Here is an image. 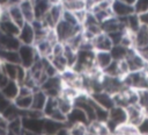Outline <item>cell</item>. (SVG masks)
Returning <instances> with one entry per match:
<instances>
[{
  "label": "cell",
  "mask_w": 148,
  "mask_h": 135,
  "mask_svg": "<svg viewBox=\"0 0 148 135\" xmlns=\"http://www.w3.org/2000/svg\"><path fill=\"white\" fill-rule=\"evenodd\" d=\"M31 1H32V5H34L36 19L43 17L52 6L50 0H31Z\"/></svg>",
  "instance_id": "obj_22"
},
{
  "label": "cell",
  "mask_w": 148,
  "mask_h": 135,
  "mask_svg": "<svg viewBox=\"0 0 148 135\" xmlns=\"http://www.w3.org/2000/svg\"><path fill=\"white\" fill-rule=\"evenodd\" d=\"M148 44V27L141 26L134 33V48L140 49Z\"/></svg>",
  "instance_id": "obj_20"
},
{
  "label": "cell",
  "mask_w": 148,
  "mask_h": 135,
  "mask_svg": "<svg viewBox=\"0 0 148 135\" xmlns=\"http://www.w3.org/2000/svg\"><path fill=\"white\" fill-rule=\"evenodd\" d=\"M18 68H20V64L1 63V70H2V72L5 73V76H6L9 80H15V81H16Z\"/></svg>",
  "instance_id": "obj_24"
},
{
  "label": "cell",
  "mask_w": 148,
  "mask_h": 135,
  "mask_svg": "<svg viewBox=\"0 0 148 135\" xmlns=\"http://www.w3.org/2000/svg\"><path fill=\"white\" fill-rule=\"evenodd\" d=\"M126 122H127V114H126V108L125 107L114 105L112 108L109 109V115H108L106 123H108V126L111 130V134L118 126H120L123 123H126Z\"/></svg>",
  "instance_id": "obj_3"
},
{
  "label": "cell",
  "mask_w": 148,
  "mask_h": 135,
  "mask_svg": "<svg viewBox=\"0 0 148 135\" xmlns=\"http://www.w3.org/2000/svg\"><path fill=\"white\" fill-rule=\"evenodd\" d=\"M133 7L135 14H142L148 10V0H135Z\"/></svg>",
  "instance_id": "obj_27"
},
{
  "label": "cell",
  "mask_w": 148,
  "mask_h": 135,
  "mask_svg": "<svg viewBox=\"0 0 148 135\" xmlns=\"http://www.w3.org/2000/svg\"><path fill=\"white\" fill-rule=\"evenodd\" d=\"M8 2H9V0H0V6L1 7H6L8 5Z\"/></svg>",
  "instance_id": "obj_33"
},
{
  "label": "cell",
  "mask_w": 148,
  "mask_h": 135,
  "mask_svg": "<svg viewBox=\"0 0 148 135\" xmlns=\"http://www.w3.org/2000/svg\"><path fill=\"white\" fill-rule=\"evenodd\" d=\"M90 95H91V98L94 99V101H95L97 105L102 106V107L105 108V109H110V108H112V107L114 106L113 97H112L111 94L104 92V91H99V92L92 93V94H90Z\"/></svg>",
  "instance_id": "obj_13"
},
{
  "label": "cell",
  "mask_w": 148,
  "mask_h": 135,
  "mask_svg": "<svg viewBox=\"0 0 148 135\" xmlns=\"http://www.w3.org/2000/svg\"><path fill=\"white\" fill-rule=\"evenodd\" d=\"M47 94L40 90V88H37L34 91V94H32V102H31V108L30 109H34V111H38V112H43L44 107H45V104L47 101Z\"/></svg>",
  "instance_id": "obj_15"
},
{
  "label": "cell",
  "mask_w": 148,
  "mask_h": 135,
  "mask_svg": "<svg viewBox=\"0 0 148 135\" xmlns=\"http://www.w3.org/2000/svg\"><path fill=\"white\" fill-rule=\"evenodd\" d=\"M145 70H146V73H147V76H148V64L146 65V68H145Z\"/></svg>",
  "instance_id": "obj_35"
},
{
  "label": "cell",
  "mask_w": 148,
  "mask_h": 135,
  "mask_svg": "<svg viewBox=\"0 0 148 135\" xmlns=\"http://www.w3.org/2000/svg\"><path fill=\"white\" fill-rule=\"evenodd\" d=\"M111 10H112V14L116 17H119V19H126L130 15L134 14L133 5H128V3H125V2L119 1V0H113L112 1Z\"/></svg>",
  "instance_id": "obj_11"
},
{
  "label": "cell",
  "mask_w": 148,
  "mask_h": 135,
  "mask_svg": "<svg viewBox=\"0 0 148 135\" xmlns=\"http://www.w3.org/2000/svg\"><path fill=\"white\" fill-rule=\"evenodd\" d=\"M6 10H7V14L9 16V19L15 23L17 24L20 28L25 23L24 21V17L22 15V12L18 7V3H15V5H8L6 7Z\"/></svg>",
  "instance_id": "obj_17"
},
{
  "label": "cell",
  "mask_w": 148,
  "mask_h": 135,
  "mask_svg": "<svg viewBox=\"0 0 148 135\" xmlns=\"http://www.w3.org/2000/svg\"><path fill=\"white\" fill-rule=\"evenodd\" d=\"M17 38H18V41L21 42V44L34 45V43H35V41H36V33H35V29H34L32 24L29 23V22H25V23L20 28Z\"/></svg>",
  "instance_id": "obj_10"
},
{
  "label": "cell",
  "mask_w": 148,
  "mask_h": 135,
  "mask_svg": "<svg viewBox=\"0 0 148 135\" xmlns=\"http://www.w3.org/2000/svg\"><path fill=\"white\" fill-rule=\"evenodd\" d=\"M12 102H13V101L8 100V99L1 93V91H0V113H3V111H5Z\"/></svg>",
  "instance_id": "obj_29"
},
{
  "label": "cell",
  "mask_w": 148,
  "mask_h": 135,
  "mask_svg": "<svg viewBox=\"0 0 148 135\" xmlns=\"http://www.w3.org/2000/svg\"><path fill=\"white\" fill-rule=\"evenodd\" d=\"M17 52H18V58H20V65L25 69H30L32 64L37 61V58L39 57L34 45L21 44Z\"/></svg>",
  "instance_id": "obj_4"
},
{
  "label": "cell",
  "mask_w": 148,
  "mask_h": 135,
  "mask_svg": "<svg viewBox=\"0 0 148 135\" xmlns=\"http://www.w3.org/2000/svg\"><path fill=\"white\" fill-rule=\"evenodd\" d=\"M125 61L128 65L130 72L133 71H139V70H143L146 68V62L143 61V58L141 57V55L139 54V51L136 49H128L127 55L125 57Z\"/></svg>",
  "instance_id": "obj_7"
},
{
  "label": "cell",
  "mask_w": 148,
  "mask_h": 135,
  "mask_svg": "<svg viewBox=\"0 0 148 135\" xmlns=\"http://www.w3.org/2000/svg\"><path fill=\"white\" fill-rule=\"evenodd\" d=\"M80 30H82L81 26L72 24V23H69V22H67V21H65L62 19L54 27V31H56V34L58 36L59 42H61V43H66L69 38H72Z\"/></svg>",
  "instance_id": "obj_2"
},
{
  "label": "cell",
  "mask_w": 148,
  "mask_h": 135,
  "mask_svg": "<svg viewBox=\"0 0 148 135\" xmlns=\"http://www.w3.org/2000/svg\"><path fill=\"white\" fill-rule=\"evenodd\" d=\"M91 44L95 51H111V49L114 45L111 37L104 31H101L97 35H95L91 38Z\"/></svg>",
  "instance_id": "obj_8"
},
{
  "label": "cell",
  "mask_w": 148,
  "mask_h": 135,
  "mask_svg": "<svg viewBox=\"0 0 148 135\" xmlns=\"http://www.w3.org/2000/svg\"><path fill=\"white\" fill-rule=\"evenodd\" d=\"M72 135H88V125L86 123H75L67 126Z\"/></svg>",
  "instance_id": "obj_26"
},
{
  "label": "cell",
  "mask_w": 148,
  "mask_h": 135,
  "mask_svg": "<svg viewBox=\"0 0 148 135\" xmlns=\"http://www.w3.org/2000/svg\"><path fill=\"white\" fill-rule=\"evenodd\" d=\"M61 5L65 10L68 12H77L82 9H87L86 0H62Z\"/></svg>",
  "instance_id": "obj_23"
},
{
  "label": "cell",
  "mask_w": 148,
  "mask_h": 135,
  "mask_svg": "<svg viewBox=\"0 0 148 135\" xmlns=\"http://www.w3.org/2000/svg\"><path fill=\"white\" fill-rule=\"evenodd\" d=\"M34 94V93H32ZM32 94H17V97L13 100V104L21 111L25 112L31 108L32 102Z\"/></svg>",
  "instance_id": "obj_21"
},
{
  "label": "cell",
  "mask_w": 148,
  "mask_h": 135,
  "mask_svg": "<svg viewBox=\"0 0 148 135\" xmlns=\"http://www.w3.org/2000/svg\"><path fill=\"white\" fill-rule=\"evenodd\" d=\"M126 114H127V123L133 125L135 127H138L146 116L143 108L141 106H139L138 104L127 106L126 107Z\"/></svg>",
  "instance_id": "obj_9"
},
{
  "label": "cell",
  "mask_w": 148,
  "mask_h": 135,
  "mask_svg": "<svg viewBox=\"0 0 148 135\" xmlns=\"http://www.w3.org/2000/svg\"><path fill=\"white\" fill-rule=\"evenodd\" d=\"M138 130L141 135H148V115H146L141 123L138 126Z\"/></svg>",
  "instance_id": "obj_28"
},
{
  "label": "cell",
  "mask_w": 148,
  "mask_h": 135,
  "mask_svg": "<svg viewBox=\"0 0 148 135\" xmlns=\"http://www.w3.org/2000/svg\"><path fill=\"white\" fill-rule=\"evenodd\" d=\"M138 16H139V20H140L141 24L148 27V10L145 12V13H142V14H139Z\"/></svg>",
  "instance_id": "obj_31"
},
{
  "label": "cell",
  "mask_w": 148,
  "mask_h": 135,
  "mask_svg": "<svg viewBox=\"0 0 148 135\" xmlns=\"http://www.w3.org/2000/svg\"><path fill=\"white\" fill-rule=\"evenodd\" d=\"M113 62L110 51H95V66L101 71H105L106 68Z\"/></svg>",
  "instance_id": "obj_14"
},
{
  "label": "cell",
  "mask_w": 148,
  "mask_h": 135,
  "mask_svg": "<svg viewBox=\"0 0 148 135\" xmlns=\"http://www.w3.org/2000/svg\"><path fill=\"white\" fill-rule=\"evenodd\" d=\"M124 84L126 87H131L135 91L148 90V76L146 70H139L130 72L124 77Z\"/></svg>",
  "instance_id": "obj_1"
},
{
  "label": "cell",
  "mask_w": 148,
  "mask_h": 135,
  "mask_svg": "<svg viewBox=\"0 0 148 135\" xmlns=\"http://www.w3.org/2000/svg\"><path fill=\"white\" fill-rule=\"evenodd\" d=\"M75 123H86V125L89 123V119L84 113V111H82L76 106H74L71 109V112L66 115V126H71Z\"/></svg>",
  "instance_id": "obj_12"
},
{
  "label": "cell",
  "mask_w": 148,
  "mask_h": 135,
  "mask_svg": "<svg viewBox=\"0 0 148 135\" xmlns=\"http://www.w3.org/2000/svg\"><path fill=\"white\" fill-rule=\"evenodd\" d=\"M101 29L102 31H104L108 35H112L114 33L121 31L125 29V22L124 19H119L116 17L114 15L108 17L106 20H104L103 22H101Z\"/></svg>",
  "instance_id": "obj_6"
},
{
  "label": "cell",
  "mask_w": 148,
  "mask_h": 135,
  "mask_svg": "<svg viewBox=\"0 0 148 135\" xmlns=\"http://www.w3.org/2000/svg\"><path fill=\"white\" fill-rule=\"evenodd\" d=\"M66 125L57 122L54 120L47 119L44 116V121H43V130H42V135H56L58 133V130L64 127Z\"/></svg>",
  "instance_id": "obj_19"
},
{
  "label": "cell",
  "mask_w": 148,
  "mask_h": 135,
  "mask_svg": "<svg viewBox=\"0 0 148 135\" xmlns=\"http://www.w3.org/2000/svg\"><path fill=\"white\" fill-rule=\"evenodd\" d=\"M18 7H20V9L22 12V15H23L25 22L32 23L36 20L35 9H34V5H32L31 0H20Z\"/></svg>",
  "instance_id": "obj_16"
},
{
  "label": "cell",
  "mask_w": 148,
  "mask_h": 135,
  "mask_svg": "<svg viewBox=\"0 0 148 135\" xmlns=\"http://www.w3.org/2000/svg\"><path fill=\"white\" fill-rule=\"evenodd\" d=\"M56 135H72V134L69 133V129L67 128V126H64V127H61V128L58 130V133H57Z\"/></svg>",
  "instance_id": "obj_32"
},
{
  "label": "cell",
  "mask_w": 148,
  "mask_h": 135,
  "mask_svg": "<svg viewBox=\"0 0 148 135\" xmlns=\"http://www.w3.org/2000/svg\"><path fill=\"white\" fill-rule=\"evenodd\" d=\"M127 51H128V49L123 47V45H113L110 54L114 61H120V59H125Z\"/></svg>",
  "instance_id": "obj_25"
},
{
  "label": "cell",
  "mask_w": 148,
  "mask_h": 135,
  "mask_svg": "<svg viewBox=\"0 0 148 135\" xmlns=\"http://www.w3.org/2000/svg\"><path fill=\"white\" fill-rule=\"evenodd\" d=\"M139 51V54L141 55V57L143 58V61L146 62V64H148V44L140 48V49H136Z\"/></svg>",
  "instance_id": "obj_30"
},
{
  "label": "cell",
  "mask_w": 148,
  "mask_h": 135,
  "mask_svg": "<svg viewBox=\"0 0 148 135\" xmlns=\"http://www.w3.org/2000/svg\"><path fill=\"white\" fill-rule=\"evenodd\" d=\"M3 8H5V7H1V6H0V17H1V15H2V12H3Z\"/></svg>",
  "instance_id": "obj_34"
},
{
  "label": "cell",
  "mask_w": 148,
  "mask_h": 135,
  "mask_svg": "<svg viewBox=\"0 0 148 135\" xmlns=\"http://www.w3.org/2000/svg\"><path fill=\"white\" fill-rule=\"evenodd\" d=\"M18 90H20V84L15 80H8V83L0 90L1 93L10 101H13L17 94H18Z\"/></svg>",
  "instance_id": "obj_18"
},
{
  "label": "cell",
  "mask_w": 148,
  "mask_h": 135,
  "mask_svg": "<svg viewBox=\"0 0 148 135\" xmlns=\"http://www.w3.org/2000/svg\"><path fill=\"white\" fill-rule=\"evenodd\" d=\"M40 90H43L47 97H59L62 90V81L60 78V74L53 76V77H49L39 87Z\"/></svg>",
  "instance_id": "obj_5"
}]
</instances>
